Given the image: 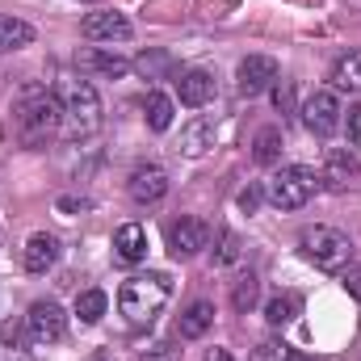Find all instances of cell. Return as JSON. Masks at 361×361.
I'll return each mask as SVG.
<instances>
[{
  "label": "cell",
  "instance_id": "obj_1",
  "mask_svg": "<svg viewBox=\"0 0 361 361\" xmlns=\"http://www.w3.org/2000/svg\"><path fill=\"white\" fill-rule=\"evenodd\" d=\"M63 126V105L59 97L42 85H25L17 97V109H13V130H17V143L21 147H42L47 139H55Z\"/></svg>",
  "mask_w": 361,
  "mask_h": 361
},
{
  "label": "cell",
  "instance_id": "obj_2",
  "mask_svg": "<svg viewBox=\"0 0 361 361\" xmlns=\"http://www.w3.org/2000/svg\"><path fill=\"white\" fill-rule=\"evenodd\" d=\"M169 294H173V286H169L164 273H139V277L122 281V290H118V311L126 315L130 328H152L156 315L169 307Z\"/></svg>",
  "mask_w": 361,
  "mask_h": 361
},
{
  "label": "cell",
  "instance_id": "obj_3",
  "mask_svg": "<svg viewBox=\"0 0 361 361\" xmlns=\"http://www.w3.org/2000/svg\"><path fill=\"white\" fill-rule=\"evenodd\" d=\"M59 105H63V139H89L101 130V97L89 80L68 76L59 85Z\"/></svg>",
  "mask_w": 361,
  "mask_h": 361
},
{
  "label": "cell",
  "instance_id": "obj_4",
  "mask_svg": "<svg viewBox=\"0 0 361 361\" xmlns=\"http://www.w3.org/2000/svg\"><path fill=\"white\" fill-rule=\"evenodd\" d=\"M298 248H302L307 261H315V269L324 273H341L353 261V240L345 231H336V227H307L298 235Z\"/></svg>",
  "mask_w": 361,
  "mask_h": 361
},
{
  "label": "cell",
  "instance_id": "obj_5",
  "mask_svg": "<svg viewBox=\"0 0 361 361\" xmlns=\"http://www.w3.org/2000/svg\"><path fill=\"white\" fill-rule=\"evenodd\" d=\"M315 189H319V173L315 169H307V164H286L281 173H273L269 180V202L277 210H298V206H307L311 197H315Z\"/></svg>",
  "mask_w": 361,
  "mask_h": 361
},
{
  "label": "cell",
  "instance_id": "obj_6",
  "mask_svg": "<svg viewBox=\"0 0 361 361\" xmlns=\"http://www.w3.org/2000/svg\"><path fill=\"white\" fill-rule=\"evenodd\" d=\"M298 114H302V126H307L311 135L328 139V135L341 126V114H345V109H341V101H336V92L332 89H315L307 101H302Z\"/></svg>",
  "mask_w": 361,
  "mask_h": 361
},
{
  "label": "cell",
  "instance_id": "obj_7",
  "mask_svg": "<svg viewBox=\"0 0 361 361\" xmlns=\"http://www.w3.org/2000/svg\"><path fill=\"white\" fill-rule=\"evenodd\" d=\"M357 180H361L357 152H349V147H328V152H324V169H319V185H324V189L345 193V189H353Z\"/></svg>",
  "mask_w": 361,
  "mask_h": 361
},
{
  "label": "cell",
  "instance_id": "obj_8",
  "mask_svg": "<svg viewBox=\"0 0 361 361\" xmlns=\"http://www.w3.org/2000/svg\"><path fill=\"white\" fill-rule=\"evenodd\" d=\"M25 328H30V341H38V345H55V341H63V332H68V315H63L59 302L38 298V302L30 307V315H25Z\"/></svg>",
  "mask_w": 361,
  "mask_h": 361
},
{
  "label": "cell",
  "instance_id": "obj_9",
  "mask_svg": "<svg viewBox=\"0 0 361 361\" xmlns=\"http://www.w3.org/2000/svg\"><path fill=\"white\" fill-rule=\"evenodd\" d=\"M80 34L89 42H126L130 38V17L126 13H114V8H97L80 21Z\"/></svg>",
  "mask_w": 361,
  "mask_h": 361
},
{
  "label": "cell",
  "instance_id": "obj_10",
  "mask_svg": "<svg viewBox=\"0 0 361 361\" xmlns=\"http://www.w3.org/2000/svg\"><path fill=\"white\" fill-rule=\"evenodd\" d=\"M210 244V227L202 223V219H177L173 227H169V252L173 257H197L202 248Z\"/></svg>",
  "mask_w": 361,
  "mask_h": 361
},
{
  "label": "cell",
  "instance_id": "obj_11",
  "mask_svg": "<svg viewBox=\"0 0 361 361\" xmlns=\"http://www.w3.org/2000/svg\"><path fill=\"white\" fill-rule=\"evenodd\" d=\"M130 197L139 202V206H156L164 193H169V173L160 169V164H139L135 173H130Z\"/></svg>",
  "mask_w": 361,
  "mask_h": 361
},
{
  "label": "cell",
  "instance_id": "obj_12",
  "mask_svg": "<svg viewBox=\"0 0 361 361\" xmlns=\"http://www.w3.org/2000/svg\"><path fill=\"white\" fill-rule=\"evenodd\" d=\"M240 92L244 97H257V92H265L277 85V63H273L269 55H248L244 63H240Z\"/></svg>",
  "mask_w": 361,
  "mask_h": 361
},
{
  "label": "cell",
  "instance_id": "obj_13",
  "mask_svg": "<svg viewBox=\"0 0 361 361\" xmlns=\"http://www.w3.org/2000/svg\"><path fill=\"white\" fill-rule=\"evenodd\" d=\"M214 139H219V122L214 118H193L189 126H180V156L197 160L214 147Z\"/></svg>",
  "mask_w": 361,
  "mask_h": 361
},
{
  "label": "cell",
  "instance_id": "obj_14",
  "mask_svg": "<svg viewBox=\"0 0 361 361\" xmlns=\"http://www.w3.org/2000/svg\"><path fill=\"white\" fill-rule=\"evenodd\" d=\"M177 92H180V105L202 109V105L214 97V76H210L206 68H185L177 76Z\"/></svg>",
  "mask_w": 361,
  "mask_h": 361
},
{
  "label": "cell",
  "instance_id": "obj_15",
  "mask_svg": "<svg viewBox=\"0 0 361 361\" xmlns=\"http://www.w3.org/2000/svg\"><path fill=\"white\" fill-rule=\"evenodd\" d=\"M114 252H118V261L139 265V261L147 257V231H143L139 223H122V227L114 231Z\"/></svg>",
  "mask_w": 361,
  "mask_h": 361
},
{
  "label": "cell",
  "instance_id": "obj_16",
  "mask_svg": "<svg viewBox=\"0 0 361 361\" xmlns=\"http://www.w3.org/2000/svg\"><path fill=\"white\" fill-rule=\"evenodd\" d=\"M25 273H47L55 261H59V240L55 235H47V231H38V235H30V244H25Z\"/></svg>",
  "mask_w": 361,
  "mask_h": 361
},
{
  "label": "cell",
  "instance_id": "obj_17",
  "mask_svg": "<svg viewBox=\"0 0 361 361\" xmlns=\"http://www.w3.org/2000/svg\"><path fill=\"white\" fill-rule=\"evenodd\" d=\"M76 63H80L85 72L109 76V80H118V76H126V72H130V63H126L122 55H114V51H80V55H76Z\"/></svg>",
  "mask_w": 361,
  "mask_h": 361
},
{
  "label": "cell",
  "instance_id": "obj_18",
  "mask_svg": "<svg viewBox=\"0 0 361 361\" xmlns=\"http://www.w3.org/2000/svg\"><path fill=\"white\" fill-rule=\"evenodd\" d=\"M210 324H214V307H210L206 298H197V302H189V311L180 315L177 332H180V341H197V336L210 332Z\"/></svg>",
  "mask_w": 361,
  "mask_h": 361
},
{
  "label": "cell",
  "instance_id": "obj_19",
  "mask_svg": "<svg viewBox=\"0 0 361 361\" xmlns=\"http://www.w3.org/2000/svg\"><path fill=\"white\" fill-rule=\"evenodd\" d=\"M34 42V25L21 17H0V55L4 51H21Z\"/></svg>",
  "mask_w": 361,
  "mask_h": 361
},
{
  "label": "cell",
  "instance_id": "obj_20",
  "mask_svg": "<svg viewBox=\"0 0 361 361\" xmlns=\"http://www.w3.org/2000/svg\"><path fill=\"white\" fill-rule=\"evenodd\" d=\"M332 85L341 92H361V51H349L332 68Z\"/></svg>",
  "mask_w": 361,
  "mask_h": 361
},
{
  "label": "cell",
  "instance_id": "obj_21",
  "mask_svg": "<svg viewBox=\"0 0 361 361\" xmlns=\"http://www.w3.org/2000/svg\"><path fill=\"white\" fill-rule=\"evenodd\" d=\"M298 311H302V298L298 294H273L269 302H265V319H269L273 328H286Z\"/></svg>",
  "mask_w": 361,
  "mask_h": 361
},
{
  "label": "cell",
  "instance_id": "obj_22",
  "mask_svg": "<svg viewBox=\"0 0 361 361\" xmlns=\"http://www.w3.org/2000/svg\"><path fill=\"white\" fill-rule=\"evenodd\" d=\"M143 118H147L152 130H169V126H173V101H169L164 92H147V101H143Z\"/></svg>",
  "mask_w": 361,
  "mask_h": 361
},
{
  "label": "cell",
  "instance_id": "obj_23",
  "mask_svg": "<svg viewBox=\"0 0 361 361\" xmlns=\"http://www.w3.org/2000/svg\"><path fill=\"white\" fill-rule=\"evenodd\" d=\"M252 160L265 164V169L281 160V130H277V126H265V130L257 135V143H252Z\"/></svg>",
  "mask_w": 361,
  "mask_h": 361
},
{
  "label": "cell",
  "instance_id": "obj_24",
  "mask_svg": "<svg viewBox=\"0 0 361 361\" xmlns=\"http://www.w3.org/2000/svg\"><path fill=\"white\" fill-rule=\"evenodd\" d=\"M257 298H261V281H257V273H244V277L235 281V290H231V307H235L240 315H248V311L257 307Z\"/></svg>",
  "mask_w": 361,
  "mask_h": 361
},
{
  "label": "cell",
  "instance_id": "obj_25",
  "mask_svg": "<svg viewBox=\"0 0 361 361\" xmlns=\"http://www.w3.org/2000/svg\"><path fill=\"white\" fill-rule=\"evenodd\" d=\"M105 307H109V298H105L101 290H85V294L76 298V315H80V324H97V319L105 315Z\"/></svg>",
  "mask_w": 361,
  "mask_h": 361
},
{
  "label": "cell",
  "instance_id": "obj_26",
  "mask_svg": "<svg viewBox=\"0 0 361 361\" xmlns=\"http://www.w3.org/2000/svg\"><path fill=\"white\" fill-rule=\"evenodd\" d=\"M252 361H311V357H302V353L290 349V345H273V341H265V345H257Z\"/></svg>",
  "mask_w": 361,
  "mask_h": 361
},
{
  "label": "cell",
  "instance_id": "obj_27",
  "mask_svg": "<svg viewBox=\"0 0 361 361\" xmlns=\"http://www.w3.org/2000/svg\"><path fill=\"white\" fill-rule=\"evenodd\" d=\"M240 261V235L235 231H223L219 235V248H214V265H235Z\"/></svg>",
  "mask_w": 361,
  "mask_h": 361
},
{
  "label": "cell",
  "instance_id": "obj_28",
  "mask_svg": "<svg viewBox=\"0 0 361 361\" xmlns=\"http://www.w3.org/2000/svg\"><path fill=\"white\" fill-rule=\"evenodd\" d=\"M273 105H277V114H294V80L273 85Z\"/></svg>",
  "mask_w": 361,
  "mask_h": 361
},
{
  "label": "cell",
  "instance_id": "obj_29",
  "mask_svg": "<svg viewBox=\"0 0 361 361\" xmlns=\"http://www.w3.org/2000/svg\"><path fill=\"white\" fill-rule=\"evenodd\" d=\"M261 197H265V193H261L257 185H248V189L240 193V210H244V214H257V206H261Z\"/></svg>",
  "mask_w": 361,
  "mask_h": 361
},
{
  "label": "cell",
  "instance_id": "obj_30",
  "mask_svg": "<svg viewBox=\"0 0 361 361\" xmlns=\"http://www.w3.org/2000/svg\"><path fill=\"white\" fill-rule=\"evenodd\" d=\"M345 130H349V139H361V105H349V118H345Z\"/></svg>",
  "mask_w": 361,
  "mask_h": 361
},
{
  "label": "cell",
  "instance_id": "obj_31",
  "mask_svg": "<svg viewBox=\"0 0 361 361\" xmlns=\"http://www.w3.org/2000/svg\"><path fill=\"white\" fill-rule=\"evenodd\" d=\"M345 290L361 302V269H345Z\"/></svg>",
  "mask_w": 361,
  "mask_h": 361
},
{
  "label": "cell",
  "instance_id": "obj_32",
  "mask_svg": "<svg viewBox=\"0 0 361 361\" xmlns=\"http://www.w3.org/2000/svg\"><path fill=\"white\" fill-rule=\"evenodd\" d=\"M139 361H180L177 349H169V345H160V349H152L147 357H139Z\"/></svg>",
  "mask_w": 361,
  "mask_h": 361
},
{
  "label": "cell",
  "instance_id": "obj_33",
  "mask_svg": "<svg viewBox=\"0 0 361 361\" xmlns=\"http://www.w3.org/2000/svg\"><path fill=\"white\" fill-rule=\"evenodd\" d=\"M0 336H4V345H13V349H17V341H21V324H4V332H0Z\"/></svg>",
  "mask_w": 361,
  "mask_h": 361
},
{
  "label": "cell",
  "instance_id": "obj_34",
  "mask_svg": "<svg viewBox=\"0 0 361 361\" xmlns=\"http://www.w3.org/2000/svg\"><path fill=\"white\" fill-rule=\"evenodd\" d=\"M59 210H89L85 197H59Z\"/></svg>",
  "mask_w": 361,
  "mask_h": 361
},
{
  "label": "cell",
  "instance_id": "obj_35",
  "mask_svg": "<svg viewBox=\"0 0 361 361\" xmlns=\"http://www.w3.org/2000/svg\"><path fill=\"white\" fill-rule=\"evenodd\" d=\"M206 361H231V353H227V349H219V345H214V349H206Z\"/></svg>",
  "mask_w": 361,
  "mask_h": 361
},
{
  "label": "cell",
  "instance_id": "obj_36",
  "mask_svg": "<svg viewBox=\"0 0 361 361\" xmlns=\"http://www.w3.org/2000/svg\"><path fill=\"white\" fill-rule=\"evenodd\" d=\"M89 361H109V357H105V353H92V357Z\"/></svg>",
  "mask_w": 361,
  "mask_h": 361
}]
</instances>
